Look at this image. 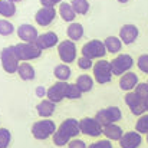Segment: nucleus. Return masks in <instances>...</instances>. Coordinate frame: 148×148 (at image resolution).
I'll use <instances>...</instances> for the list:
<instances>
[{
	"instance_id": "39",
	"label": "nucleus",
	"mask_w": 148,
	"mask_h": 148,
	"mask_svg": "<svg viewBox=\"0 0 148 148\" xmlns=\"http://www.w3.org/2000/svg\"><path fill=\"white\" fill-rule=\"evenodd\" d=\"M39 1H40V4L43 7H55L56 4H60L62 3L60 0H39Z\"/></svg>"
},
{
	"instance_id": "37",
	"label": "nucleus",
	"mask_w": 148,
	"mask_h": 148,
	"mask_svg": "<svg viewBox=\"0 0 148 148\" xmlns=\"http://www.w3.org/2000/svg\"><path fill=\"white\" fill-rule=\"evenodd\" d=\"M68 148H88V147H86V144L82 140H72L68 144Z\"/></svg>"
},
{
	"instance_id": "21",
	"label": "nucleus",
	"mask_w": 148,
	"mask_h": 148,
	"mask_svg": "<svg viewBox=\"0 0 148 148\" xmlns=\"http://www.w3.org/2000/svg\"><path fill=\"white\" fill-rule=\"evenodd\" d=\"M59 14L60 17L65 20V22H69V23H73L75 17H76V12L73 10L72 4L71 3H66V1H62L59 4Z\"/></svg>"
},
{
	"instance_id": "23",
	"label": "nucleus",
	"mask_w": 148,
	"mask_h": 148,
	"mask_svg": "<svg viewBox=\"0 0 148 148\" xmlns=\"http://www.w3.org/2000/svg\"><path fill=\"white\" fill-rule=\"evenodd\" d=\"M66 35L72 42H76L84 36V26L81 23H71L66 29Z\"/></svg>"
},
{
	"instance_id": "26",
	"label": "nucleus",
	"mask_w": 148,
	"mask_h": 148,
	"mask_svg": "<svg viewBox=\"0 0 148 148\" xmlns=\"http://www.w3.org/2000/svg\"><path fill=\"white\" fill-rule=\"evenodd\" d=\"M103 43H105L106 52H109V53H118L122 48V40L118 36H108L103 40Z\"/></svg>"
},
{
	"instance_id": "8",
	"label": "nucleus",
	"mask_w": 148,
	"mask_h": 148,
	"mask_svg": "<svg viewBox=\"0 0 148 148\" xmlns=\"http://www.w3.org/2000/svg\"><path fill=\"white\" fill-rule=\"evenodd\" d=\"M95 118L105 127V125H109V124H116L122 118V112L118 106H106V108L99 109L95 115Z\"/></svg>"
},
{
	"instance_id": "11",
	"label": "nucleus",
	"mask_w": 148,
	"mask_h": 148,
	"mask_svg": "<svg viewBox=\"0 0 148 148\" xmlns=\"http://www.w3.org/2000/svg\"><path fill=\"white\" fill-rule=\"evenodd\" d=\"M124 101H125L127 106L130 108V111H131L134 115L141 116V115H144V114L147 112V109H145V103H144V99L140 98L134 91H132V92H127L125 97H124Z\"/></svg>"
},
{
	"instance_id": "5",
	"label": "nucleus",
	"mask_w": 148,
	"mask_h": 148,
	"mask_svg": "<svg viewBox=\"0 0 148 148\" xmlns=\"http://www.w3.org/2000/svg\"><path fill=\"white\" fill-rule=\"evenodd\" d=\"M92 71H94L95 82H98L101 85L111 82L112 75H114V73H112V68H111V62H108V60H105V59L97 60Z\"/></svg>"
},
{
	"instance_id": "18",
	"label": "nucleus",
	"mask_w": 148,
	"mask_h": 148,
	"mask_svg": "<svg viewBox=\"0 0 148 148\" xmlns=\"http://www.w3.org/2000/svg\"><path fill=\"white\" fill-rule=\"evenodd\" d=\"M138 84H140V82H138V76H137V73L132 72V71L124 73V75L119 78V88H121L122 91H125V92H132V91L137 88Z\"/></svg>"
},
{
	"instance_id": "3",
	"label": "nucleus",
	"mask_w": 148,
	"mask_h": 148,
	"mask_svg": "<svg viewBox=\"0 0 148 148\" xmlns=\"http://www.w3.org/2000/svg\"><path fill=\"white\" fill-rule=\"evenodd\" d=\"M56 130H58V127H56V124L52 119L43 118V119L35 122L32 125V130L30 131H32L33 138H36V140H46L49 137H53V134L56 132Z\"/></svg>"
},
{
	"instance_id": "20",
	"label": "nucleus",
	"mask_w": 148,
	"mask_h": 148,
	"mask_svg": "<svg viewBox=\"0 0 148 148\" xmlns=\"http://www.w3.org/2000/svg\"><path fill=\"white\" fill-rule=\"evenodd\" d=\"M55 108H56V103H55V102H52L50 99L45 98V99H42V101L38 103L36 111H38V114H39L42 118H49L50 115L55 112Z\"/></svg>"
},
{
	"instance_id": "2",
	"label": "nucleus",
	"mask_w": 148,
	"mask_h": 148,
	"mask_svg": "<svg viewBox=\"0 0 148 148\" xmlns=\"http://www.w3.org/2000/svg\"><path fill=\"white\" fill-rule=\"evenodd\" d=\"M0 62H1V68L6 73H17L19 65H20V59L17 58L16 52L12 46H6L0 50Z\"/></svg>"
},
{
	"instance_id": "27",
	"label": "nucleus",
	"mask_w": 148,
	"mask_h": 148,
	"mask_svg": "<svg viewBox=\"0 0 148 148\" xmlns=\"http://www.w3.org/2000/svg\"><path fill=\"white\" fill-rule=\"evenodd\" d=\"M16 14V4L9 0H0V16L12 17Z\"/></svg>"
},
{
	"instance_id": "14",
	"label": "nucleus",
	"mask_w": 148,
	"mask_h": 148,
	"mask_svg": "<svg viewBox=\"0 0 148 148\" xmlns=\"http://www.w3.org/2000/svg\"><path fill=\"white\" fill-rule=\"evenodd\" d=\"M55 17H56L55 7H43L42 6L35 14V20L39 26H49L55 20Z\"/></svg>"
},
{
	"instance_id": "29",
	"label": "nucleus",
	"mask_w": 148,
	"mask_h": 148,
	"mask_svg": "<svg viewBox=\"0 0 148 148\" xmlns=\"http://www.w3.org/2000/svg\"><path fill=\"white\" fill-rule=\"evenodd\" d=\"M135 131L143 134H148V114H144L141 116H138L137 122H135Z\"/></svg>"
},
{
	"instance_id": "4",
	"label": "nucleus",
	"mask_w": 148,
	"mask_h": 148,
	"mask_svg": "<svg viewBox=\"0 0 148 148\" xmlns=\"http://www.w3.org/2000/svg\"><path fill=\"white\" fill-rule=\"evenodd\" d=\"M13 49L16 52L17 58L20 59V62H30V60H35V59L40 58V55H42V50L39 49L35 43L20 42V43L13 45Z\"/></svg>"
},
{
	"instance_id": "17",
	"label": "nucleus",
	"mask_w": 148,
	"mask_h": 148,
	"mask_svg": "<svg viewBox=\"0 0 148 148\" xmlns=\"http://www.w3.org/2000/svg\"><path fill=\"white\" fill-rule=\"evenodd\" d=\"M143 143L141 134L137 131H128L124 132L122 138L119 140V145L121 148H138Z\"/></svg>"
},
{
	"instance_id": "30",
	"label": "nucleus",
	"mask_w": 148,
	"mask_h": 148,
	"mask_svg": "<svg viewBox=\"0 0 148 148\" xmlns=\"http://www.w3.org/2000/svg\"><path fill=\"white\" fill-rule=\"evenodd\" d=\"M81 97H82V92L78 88V85L76 84H69L68 89H66V98L73 101V99H79Z\"/></svg>"
},
{
	"instance_id": "35",
	"label": "nucleus",
	"mask_w": 148,
	"mask_h": 148,
	"mask_svg": "<svg viewBox=\"0 0 148 148\" xmlns=\"http://www.w3.org/2000/svg\"><path fill=\"white\" fill-rule=\"evenodd\" d=\"M137 65H138V68H140L144 73H148V53H144V55H141V56L138 58Z\"/></svg>"
},
{
	"instance_id": "25",
	"label": "nucleus",
	"mask_w": 148,
	"mask_h": 148,
	"mask_svg": "<svg viewBox=\"0 0 148 148\" xmlns=\"http://www.w3.org/2000/svg\"><path fill=\"white\" fill-rule=\"evenodd\" d=\"M53 75L58 81H62V82H66L69 78H71V68L66 65V63H60V65H56L55 69H53Z\"/></svg>"
},
{
	"instance_id": "33",
	"label": "nucleus",
	"mask_w": 148,
	"mask_h": 148,
	"mask_svg": "<svg viewBox=\"0 0 148 148\" xmlns=\"http://www.w3.org/2000/svg\"><path fill=\"white\" fill-rule=\"evenodd\" d=\"M134 92L140 97V98L145 99L148 97V82H141L137 85V88L134 89Z\"/></svg>"
},
{
	"instance_id": "36",
	"label": "nucleus",
	"mask_w": 148,
	"mask_h": 148,
	"mask_svg": "<svg viewBox=\"0 0 148 148\" xmlns=\"http://www.w3.org/2000/svg\"><path fill=\"white\" fill-rule=\"evenodd\" d=\"M88 148H112V144L109 140H101L97 143H92L91 145H88Z\"/></svg>"
},
{
	"instance_id": "10",
	"label": "nucleus",
	"mask_w": 148,
	"mask_h": 148,
	"mask_svg": "<svg viewBox=\"0 0 148 148\" xmlns=\"http://www.w3.org/2000/svg\"><path fill=\"white\" fill-rule=\"evenodd\" d=\"M58 55L60 58V60L63 63H72L75 59H76V46H75V42H72L71 39H66V40H62L59 45H58Z\"/></svg>"
},
{
	"instance_id": "38",
	"label": "nucleus",
	"mask_w": 148,
	"mask_h": 148,
	"mask_svg": "<svg viewBox=\"0 0 148 148\" xmlns=\"http://www.w3.org/2000/svg\"><path fill=\"white\" fill-rule=\"evenodd\" d=\"M35 94H36V97L38 98H45V97H48V88H45V86H38L36 88V91H35Z\"/></svg>"
},
{
	"instance_id": "42",
	"label": "nucleus",
	"mask_w": 148,
	"mask_h": 148,
	"mask_svg": "<svg viewBox=\"0 0 148 148\" xmlns=\"http://www.w3.org/2000/svg\"><path fill=\"white\" fill-rule=\"evenodd\" d=\"M9 1H12V3H19V1H22V0H9Z\"/></svg>"
},
{
	"instance_id": "9",
	"label": "nucleus",
	"mask_w": 148,
	"mask_h": 148,
	"mask_svg": "<svg viewBox=\"0 0 148 148\" xmlns=\"http://www.w3.org/2000/svg\"><path fill=\"white\" fill-rule=\"evenodd\" d=\"M106 53V48H105V43L102 40L98 39H94V40H89L88 43H85L82 46V56H86L89 59H101L103 58Z\"/></svg>"
},
{
	"instance_id": "6",
	"label": "nucleus",
	"mask_w": 148,
	"mask_h": 148,
	"mask_svg": "<svg viewBox=\"0 0 148 148\" xmlns=\"http://www.w3.org/2000/svg\"><path fill=\"white\" fill-rule=\"evenodd\" d=\"M132 65H134V59L128 53H121L115 59L111 60L112 73L116 75V76H122L124 73L130 72V69L132 68Z\"/></svg>"
},
{
	"instance_id": "1",
	"label": "nucleus",
	"mask_w": 148,
	"mask_h": 148,
	"mask_svg": "<svg viewBox=\"0 0 148 148\" xmlns=\"http://www.w3.org/2000/svg\"><path fill=\"white\" fill-rule=\"evenodd\" d=\"M78 134H81L79 121L75 118H66L58 127L52 140H53V144L56 147H63V145H68L72 141V138L78 137Z\"/></svg>"
},
{
	"instance_id": "13",
	"label": "nucleus",
	"mask_w": 148,
	"mask_h": 148,
	"mask_svg": "<svg viewBox=\"0 0 148 148\" xmlns=\"http://www.w3.org/2000/svg\"><path fill=\"white\" fill-rule=\"evenodd\" d=\"M17 36L25 43H35L39 38L36 27L32 25H20L17 27Z\"/></svg>"
},
{
	"instance_id": "34",
	"label": "nucleus",
	"mask_w": 148,
	"mask_h": 148,
	"mask_svg": "<svg viewBox=\"0 0 148 148\" xmlns=\"http://www.w3.org/2000/svg\"><path fill=\"white\" fill-rule=\"evenodd\" d=\"M78 66H79V69L86 71V69L94 68V62H92V59H89L86 56H81V58H78Z\"/></svg>"
},
{
	"instance_id": "32",
	"label": "nucleus",
	"mask_w": 148,
	"mask_h": 148,
	"mask_svg": "<svg viewBox=\"0 0 148 148\" xmlns=\"http://www.w3.org/2000/svg\"><path fill=\"white\" fill-rule=\"evenodd\" d=\"M13 32H14V27H13V25H12L9 20L0 19V35H1V36H9V35H12Z\"/></svg>"
},
{
	"instance_id": "31",
	"label": "nucleus",
	"mask_w": 148,
	"mask_h": 148,
	"mask_svg": "<svg viewBox=\"0 0 148 148\" xmlns=\"http://www.w3.org/2000/svg\"><path fill=\"white\" fill-rule=\"evenodd\" d=\"M12 141V132L7 128H0V148H7Z\"/></svg>"
},
{
	"instance_id": "28",
	"label": "nucleus",
	"mask_w": 148,
	"mask_h": 148,
	"mask_svg": "<svg viewBox=\"0 0 148 148\" xmlns=\"http://www.w3.org/2000/svg\"><path fill=\"white\" fill-rule=\"evenodd\" d=\"M72 7L76 12V14H86L89 10V1L88 0H72Z\"/></svg>"
},
{
	"instance_id": "7",
	"label": "nucleus",
	"mask_w": 148,
	"mask_h": 148,
	"mask_svg": "<svg viewBox=\"0 0 148 148\" xmlns=\"http://www.w3.org/2000/svg\"><path fill=\"white\" fill-rule=\"evenodd\" d=\"M79 127H81V132L84 135L99 137V135L103 134V125L99 122L97 118L85 116V118L79 119Z\"/></svg>"
},
{
	"instance_id": "22",
	"label": "nucleus",
	"mask_w": 148,
	"mask_h": 148,
	"mask_svg": "<svg viewBox=\"0 0 148 148\" xmlns=\"http://www.w3.org/2000/svg\"><path fill=\"white\" fill-rule=\"evenodd\" d=\"M17 75L23 81H32V79H35L36 73H35V68L29 62H20L19 69H17Z\"/></svg>"
},
{
	"instance_id": "40",
	"label": "nucleus",
	"mask_w": 148,
	"mask_h": 148,
	"mask_svg": "<svg viewBox=\"0 0 148 148\" xmlns=\"http://www.w3.org/2000/svg\"><path fill=\"white\" fill-rule=\"evenodd\" d=\"M144 103H145V109H147V112H148V97L144 99Z\"/></svg>"
},
{
	"instance_id": "43",
	"label": "nucleus",
	"mask_w": 148,
	"mask_h": 148,
	"mask_svg": "<svg viewBox=\"0 0 148 148\" xmlns=\"http://www.w3.org/2000/svg\"><path fill=\"white\" fill-rule=\"evenodd\" d=\"M147 143H148V134H147Z\"/></svg>"
},
{
	"instance_id": "24",
	"label": "nucleus",
	"mask_w": 148,
	"mask_h": 148,
	"mask_svg": "<svg viewBox=\"0 0 148 148\" xmlns=\"http://www.w3.org/2000/svg\"><path fill=\"white\" fill-rule=\"evenodd\" d=\"M75 84L78 85V88L81 89V92L85 94V92H89V91L92 89V86H94V79H92V76L84 73V75H79V76L76 78V82H75Z\"/></svg>"
},
{
	"instance_id": "16",
	"label": "nucleus",
	"mask_w": 148,
	"mask_h": 148,
	"mask_svg": "<svg viewBox=\"0 0 148 148\" xmlns=\"http://www.w3.org/2000/svg\"><path fill=\"white\" fill-rule=\"evenodd\" d=\"M140 32H138V27L132 23H128V25H124L119 30V39L122 40V43L125 45H131L137 40Z\"/></svg>"
},
{
	"instance_id": "19",
	"label": "nucleus",
	"mask_w": 148,
	"mask_h": 148,
	"mask_svg": "<svg viewBox=\"0 0 148 148\" xmlns=\"http://www.w3.org/2000/svg\"><path fill=\"white\" fill-rule=\"evenodd\" d=\"M103 135L109 141H119L124 135V131L118 124H109L103 127Z\"/></svg>"
},
{
	"instance_id": "41",
	"label": "nucleus",
	"mask_w": 148,
	"mask_h": 148,
	"mask_svg": "<svg viewBox=\"0 0 148 148\" xmlns=\"http://www.w3.org/2000/svg\"><path fill=\"white\" fill-rule=\"evenodd\" d=\"M118 1H119V3H128L130 0H118Z\"/></svg>"
},
{
	"instance_id": "15",
	"label": "nucleus",
	"mask_w": 148,
	"mask_h": 148,
	"mask_svg": "<svg viewBox=\"0 0 148 148\" xmlns=\"http://www.w3.org/2000/svg\"><path fill=\"white\" fill-rule=\"evenodd\" d=\"M35 45L40 50L50 49V48L59 45V38H58V35L55 32H45V33L39 35V38L35 42Z\"/></svg>"
},
{
	"instance_id": "12",
	"label": "nucleus",
	"mask_w": 148,
	"mask_h": 148,
	"mask_svg": "<svg viewBox=\"0 0 148 148\" xmlns=\"http://www.w3.org/2000/svg\"><path fill=\"white\" fill-rule=\"evenodd\" d=\"M68 82H62V81H58L56 84H53L50 88H48V97L46 98L50 99L52 102L58 103L60 101L66 98V89H68Z\"/></svg>"
}]
</instances>
